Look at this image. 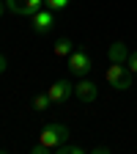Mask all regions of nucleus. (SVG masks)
<instances>
[{
    "instance_id": "f257e3e1",
    "label": "nucleus",
    "mask_w": 137,
    "mask_h": 154,
    "mask_svg": "<svg viewBox=\"0 0 137 154\" xmlns=\"http://www.w3.org/2000/svg\"><path fill=\"white\" fill-rule=\"evenodd\" d=\"M69 138H71V132H69L66 124H61V121H49V124L41 129V135H38V143L47 146L49 151H58V146L69 143Z\"/></svg>"
},
{
    "instance_id": "f03ea898",
    "label": "nucleus",
    "mask_w": 137,
    "mask_h": 154,
    "mask_svg": "<svg viewBox=\"0 0 137 154\" xmlns=\"http://www.w3.org/2000/svg\"><path fill=\"white\" fill-rule=\"evenodd\" d=\"M104 80L115 91H129L132 88V72H129L126 63H110V69L104 72Z\"/></svg>"
},
{
    "instance_id": "7ed1b4c3",
    "label": "nucleus",
    "mask_w": 137,
    "mask_h": 154,
    "mask_svg": "<svg viewBox=\"0 0 137 154\" xmlns=\"http://www.w3.org/2000/svg\"><path fill=\"white\" fill-rule=\"evenodd\" d=\"M91 69H93V61H91V55H88L85 50H74V52L69 55V72H71V74L85 77Z\"/></svg>"
},
{
    "instance_id": "20e7f679",
    "label": "nucleus",
    "mask_w": 137,
    "mask_h": 154,
    "mask_svg": "<svg viewBox=\"0 0 137 154\" xmlns=\"http://www.w3.org/2000/svg\"><path fill=\"white\" fill-rule=\"evenodd\" d=\"M47 94H49L52 105H63V102H69L71 96H74V83L71 80H55Z\"/></svg>"
},
{
    "instance_id": "39448f33",
    "label": "nucleus",
    "mask_w": 137,
    "mask_h": 154,
    "mask_svg": "<svg viewBox=\"0 0 137 154\" xmlns=\"http://www.w3.org/2000/svg\"><path fill=\"white\" fill-rule=\"evenodd\" d=\"M30 25H33V30H36V33H41V36H44V33H49V30H52V25H55V11H52V8H47V6H44V8H38V11L30 17Z\"/></svg>"
},
{
    "instance_id": "423d86ee",
    "label": "nucleus",
    "mask_w": 137,
    "mask_h": 154,
    "mask_svg": "<svg viewBox=\"0 0 137 154\" xmlns=\"http://www.w3.org/2000/svg\"><path fill=\"white\" fill-rule=\"evenodd\" d=\"M74 96H77V102H82V105H91V102H96V96H99V85H96L93 80H77V85H74Z\"/></svg>"
},
{
    "instance_id": "0eeeda50",
    "label": "nucleus",
    "mask_w": 137,
    "mask_h": 154,
    "mask_svg": "<svg viewBox=\"0 0 137 154\" xmlns=\"http://www.w3.org/2000/svg\"><path fill=\"white\" fill-rule=\"evenodd\" d=\"M6 6L19 17H33L38 8H44V0H6Z\"/></svg>"
},
{
    "instance_id": "6e6552de",
    "label": "nucleus",
    "mask_w": 137,
    "mask_h": 154,
    "mask_svg": "<svg viewBox=\"0 0 137 154\" xmlns=\"http://www.w3.org/2000/svg\"><path fill=\"white\" fill-rule=\"evenodd\" d=\"M129 47L124 44V42H112L110 44V50H107V58H110V63H126L129 61Z\"/></svg>"
},
{
    "instance_id": "1a4fd4ad",
    "label": "nucleus",
    "mask_w": 137,
    "mask_h": 154,
    "mask_svg": "<svg viewBox=\"0 0 137 154\" xmlns=\"http://www.w3.org/2000/svg\"><path fill=\"white\" fill-rule=\"evenodd\" d=\"M74 52V42H71V38H58V42H55V58H69Z\"/></svg>"
},
{
    "instance_id": "9d476101",
    "label": "nucleus",
    "mask_w": 137,
    "mask_h": 154,
    "mask_svg": "<svg viewBox=\"0 0 137 154\" xmlns=\"http://www.w3.org/2000/svg\"><path fill=\"white\" fill-rule=\"evenodd\" d=\"M49 105H52L49 94H36V96H33V110L44 113V110H49Z\"/></svg>"
},
{
    "instance_id": "9b49d317",
    "label": "nucleus",
    "mask_w": 137,
    "mask_h": 154,
    "mask_svg": "<svg viewBox=\"0 0 137 154\" xmlns=\"http://www.w3.org/2000/svg\"><path fill=\"white\" fill-rule=\"evenodd\" d=\"M85 149L82 146H71V143H63V146H58V151L55 154H82Z\"/></svg>"
},
{
    "instance_id": "f8f14e48",
    "label": "nucleus",
    "mask_w": 137,
    "mask_h": 154,
    "mask_svg": "<svg viewBox=\"0 0 137 154\" xmlns=\"http://www.w3.org/2000/svg\"><path fill=\"white\" fill-rule=\"evenodd\" d=\"M69 3H71V0H44V6H47V8H52V11H63Z\"/></svg>"
},
{
    "instance_id": "ddd939ff",
    "label": "nucleus",
    "mask_w": 137,
    "mask_h": 154,
    "mask_svg": "<svg viewBox=\"0 0 137 154\" xmlns=\"http://www.w3.org/2000/svg\"><path fill=\"white\" fill-rule=\"evenodd\" d=\"M126 66H129V72H132V74H137V52H132V55H129Z\"/></svg>"
},
{
    "instance_id": "4468645a",
    "label": "nucleus",
    "mask_w": 137,
    "mask_h": 154,
    "mask_svg": "<svg viewBox=\"0 0 137 154\" xmlns=\"http://www.w3.org/2000/svg\"><path fill=\"white\" fill-rule=\"evenodd\" d=\"M8 69V61H6V55H0V74H3Z\"/></svg>"
},
{
    "instance_id": "2eb2a0df",
    "label": "nucleus",
    "mask_w": 137,
    "mask_h": 154,
    "mask_svg": "<svg viewBox=\"0 0 137 154\" xmlns=\"http://www.w3.org/2000/svg\"><path fill=\"white\" fill-rule=\"evenodd\" d=\"M6 8H8V6H6V0H0V17L6 14Z\"/></svg>"
}]
</instances>
